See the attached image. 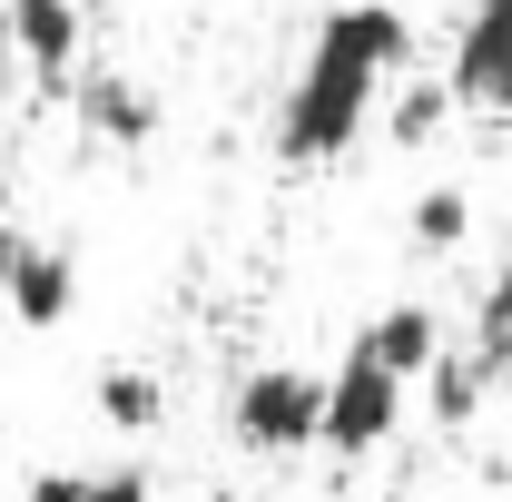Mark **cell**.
Here are the masks:
<instances>
[{
	"label": "cell",
	"instance_id": "2e32d148",
	"mask_svg": "<svg viewBox=\"0 0 512 502\" xmlns=\"http://www.w3.org/2000/svg\"><path fill=\"white\" fill-rule=\"evenodd\" d=\"M10 79H20V50H10V20H0V99H10Z\"/></svg>",
	"mask_w": 512,
	"mask_h": 502
},
{
	"label": "cell",
	"instance_id": "ba28073f",
	"mask_svg": "<svg viewBox=\"0 0 512 502\" xmlns=\"http://www.w3.org/2000/svg\"><path fill=\"white\" fill-rule=\"evenodd\" d=\"M355 345H365L375 365H394L404 384H424L453 335H444V315H434V306H414V296H404V306H375V315H365V325H355Z\"/></svg>",
	"mask_w": 512,
	"mask_h": 502
},
{
	"label": "cell",
	"instance_id": "3957f363",
	"mask_svg": "<svg viewBox=\"0 0 512 502\" xmlns=\"http://www.w3.org/2000/svg\"><path fill=\"white\" fill-rule=\"evenodd\" d=\"M316 424H325V375H306V365H256L227 394V434L247 453H306Z\"/></svg>",
	"mask_w": 512,
	"mask_h": 502
},
{
	"label": "cell",
	"instance_id": "9a60e30c",
	"mask_svg": "<svg viewBox=\"0 0 512 502\" xmlns=\"http://www.w3.org/2000/svg\"><path fill=\"white\" fill-rule=\"evenodd\" d=\"M10 247H20V237L0 227V355H10V335H20V325H10Z\"/></svg>",
	"mask_w": 512,
	"mask_h": 502
},
{
	"label": "cell",
	"instance_id": "30bf717a",
	"mask_svg": "<svg viewBox=\"0 0 512 502\" xmlns=\"http://www.w3.org/2000/svg\"><path fill=\"white\" fill-rule=\"evenodd\" d=\"M89 414L109 434H148V424H168V384L148 375V365H109V375L89 384Z\"/></svg>",
	"mask_w": 512,
	"mask_h": 502
},
{
	"label": "cell",
	"instance_id": "5bb4252c",
	"mask_svg": "<svg viewBox=\"0 0 512 502\" xmlns=\"http://www.w3.org/2000/svg\"><path fill=\"white\" fill-rule=\"evenodd\" d=\"M463 345H473V355H493V365L512 375V256L483 276V296H473V335H463Z\"/></svg>",
	"mask_w": 512,
	"mask_h": 502
},
{
	"label": "cell",
	"instance_id": "4fadbf2b",
	"mask_svg": "<svg viewBox=\"0 0 512 502\" xmlns=\"http://www.w3.org/2000/svg\"><path fill=\"white\" fill-rule=\"evenodd\" d=\"M444 119H453V89H444V79H404V99H384V138H394V148H424Z\"/></svg>",
	"mask_w": 512,
	"mask_h": 502
},
{
	"label": "cell",
	"instance_id": "6da1fadb",
	"mask_svg": "<svg viewBox=\"0 0 512 502\" xmlns=\"http://www.w3.org/2000/svg\"><path fill=\"white\" fill-rule=\"evenodd\" d=\"M404 50H414V20H404L394 0H345V10H325L316 40H306V60H296V79H286V99H276V168H335V158L375 128Z\"/></svg>",
	"mask_w": 512,
	"mask_h": 502
},
{
	"label": "cell",
	"instance_id": "7a4b0ae2",
	"mask_svg": "<svg viewBox=\"0 0 512 502\" xmlns=\"http://www.w3.org/2000/svg\"><path fill=\"white\" fill-rule=\"evenodd\" d=\"M404 394H414V384L394 375V365H375L365 345H345V365L325 375V424H316V443H325V453H345V463L384 453V443L404 434Z\"/></svg>",
	"mask_w": 512,
	"mask_h": 502
},
{
	"label": "cell",
	"instance_id": "9c48e42d",
	"mask_svg": "<svg viewBox=\"0 0 512 502\" xmlns=\"http://www.w3.org/2000/svg\"><path fill=\"white\" fill-rule=\"evenodd\" d=\"M493 384H503V365H493V355H473V345L453 335L444 355H434V375H424V404H434V424H444V434H463V424L493 404Z\"/></svg>",
	"mask_w": 512,
	"mask_h": 502
},
{
	"label": "cell",
	"instance_id": "8fae6325",
	"mask_svg": "<svg viewBox=\"0 0 512 502\" xmlns=\"http://www.w3.org/2000/svg\"><path fill=\"white\" fill-rule=\"evenodd\" d=\"M20 502H158L148 463H99V473H30Z\"/></svg>",
	"mask_w": 512,
	"mask_h": 502
},
{
	"label": "cell",
	"instance_id": "52a82bcc",
	"mask_svg": "<svg viewBox=\"0 0 512 502\" xmlns=\"http://www.w3.org/2000/svg\"><path fill=\"white\" fill-rule=\"evenodd\" d=\"M69 109H79L89 138H109V148H148V138H158V99H148L138 79H119V69L69 79Z\"/></svg>",
	"mask_w": 512,
	"mask_h": 502
},
{
	"label": "cell",
	"instance_id": "8992f818",
	"mask_svg": "<svg viewBox=\"0 0 512 502\" xmlns=\"http://www.w3.org/2000/svg\"><path fill=\"white\" fill-rule=\"evenodd\" d=\"M69 306H79V266H69L60 247H10V325L20 335H60Z\"/></svg>",
	"mask_w": 512,
	"mask_h": 502
},
{
	"label": "cell",
	"instance_id": "7c38bea8",
	"mask_svg": "<svg viewBox=\"0 0 512 502\" xmlns=\"http://www.w3.org/2000/svg\"><path fill=\"white\" fill-rule=\"evenodd\" d=\"M404 237H414V256H453L463 237H473V197L453 188V178H444V188H424L414 207H404Z\"/></svg>",
	"mask_w": 512,
	"mask_h": 502
},
{
	"label": "cell",
	"instance_id": "5b68a950",
	"mask_svg": "<svg viewBox=\"0 0 512 502\" xmlns=\"http://www.w3.org/2000/svg\"><path fill=\"white\" fill-rule=\"evenodd\" d=\"M0 20H10V50H20V69L40 89L79 79V50H89V10L79 0H0Z\"/></svg>",
	"mask_w": 512,
	"mask_h": 502
},
{
	"label": "cell",
	"instance_id": "277c9868",
	"mask_svg": "<svg viewBox=\"0 0 512 502\" xmlns=\"http://www.w3.org/2000/svg\"><path fill=\"white\" fill-rule=\"evenodd\" d=\"M453 109H483V119H512V0H473L453 20V60H444Z\"/></svg>",
	"mask_w": 512,
	"mask_h": 502
}]
</instances>
